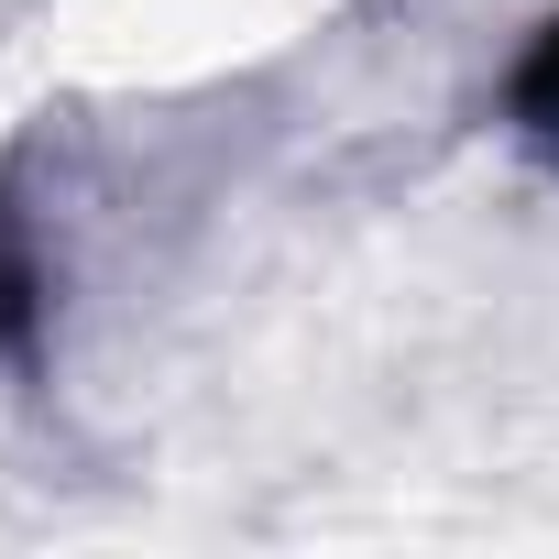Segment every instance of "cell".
I'll use <instances>...</instances> for the list:
<instances>
[{
	"label": "cell",
	"instance_id": "6da1fadb",
	"mask_svg": "<svg viewBox=\"0 0 559 559\" xmlns=\"http://www.w3.org/2000/svg\"><path fill=\"white\" fill-rule=\"evenodd\" d=\"M34 330H45V263H34V241L12 230V209H0V352H34Z\"/></svg>",
	"mask_w": 559,
	"mask_h": 559
},
{
	"label": "cell",
	"instance_id": "7a4b0ae2",
	"mask_svg": "<svg viewBox=\"0 0 559 559\" xmlns=\"http://www.w3.org/2000/svg\"><path fill=\"white\" fill-rule=\"evenodd\" d=\"M515 121L526 132H559V23L526 45V67H515Z\"/></svg>",
	"mask_w": 559,
	"mask_h": 559
}]
</instances>
